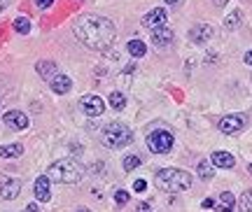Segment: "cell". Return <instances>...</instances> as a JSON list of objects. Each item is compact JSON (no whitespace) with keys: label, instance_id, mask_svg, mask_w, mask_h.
Returning <instances> with one entry per match:
<instances>
[{"label":"cell","instance_id":"1","mask_svg":"<svg viewBox=\"0 0 252 212\" xmlns=\"http://www.w3.org/2000/svg\"><path fill=\"white\" fill-rule=\"evenodd\" d=\"M72 33H75V37H77L84 47H89L94 52H105L110 44L115 42L117 28L105 17H98V14H82V17L75 21Z\"/></svg>","mask_w":252,"mask_h":212},{"label":"cell","instance_id":"2","mask_svg":"<svg viewBox=\"0 0 252 212\" xmlns=\"http://www.w3.org/2000/svg\"><path fill=\"white\" fill-rule=\"evenodd\" d=\"M154 184L166 194H178V191H187L191 186V175L180 168H161L154 177Z\"/></svg>","mask_w":252,"mask_h":212},{"label":"cell","instance_id":"3","mask_svg":"<svg viewBox=\"0 0 252 212\" xmlns=\"http://www.w3.org/2000/svg\"><path fill=\"white\" fill-rule=\"evenodd\" d=\"M47 177L52 182H61V184H75L84 177V166L75 159H61L52 163L47 170Z\"/></svg>","mask_w":252,"mask_h":212},{"label":"cell","instance_id":"4","mask_svg":"<svg viewBox=\"0 0 252 212\" xmlns=\"http://www.w3.org/2000/svg\"><path fill=\"white\" fill-rule=\"evenodd\" d=\"M131 140H133V133H131V128L126 124H122V121H112V124H108L103 128V133H100V142H103L105 147H110V150H119V147L128 145Z\"/></svg>","mask_w":252,"mask_h":212},{"label":"cell","instance_id":"5","mask_svg":"<svg viewBox=\"0 0 252 212\" xmlns=\"http://www.w3.org/2000/svg\"><path fill=\"white\" fill-rule=\"evenodd\" d=\"M147 147H150V151H154V154H168V151L173 150V133L168 131H152L150 135H147Z\"/></svg>","mask_w":252,"mask_h":212},{"label":"cell","instance_id":"6","mask_svg":"<svg viewBox=\"0 0 252 212\" xmlns=\"http://www.w3.org/2000/svg\"><path fill=\"white\" fill-rule=\"evenodd\" d=\"M21 194V180L7 173H0V196L5 201H14Z\"/></svg>","mask_w":252,"mask_h":212},{"label":"cell","instance_id":"7","mask_svg":"<svg viewBox=\"0 0 252 212\" xmlns=\"http://www.w3.org/2000/svg\"><path fill=\"white\" fill-rule=\"evenodd\" d=\"M245 124H248V117L245 115H226L217 121V128L224 133V135H234V133L243 131Z\"/></svg>","mask_w":252,"mask_h":212},{"label":"cell","instance_id":"8","mask_svg":"<svg viewBox=\"0 0 252 212\" xmlns=\"http://www.w3.org/2000/svg\"><path fill=\"white\" fill-rule=\"evenodd\" d=\"M80 105H82V110H84V115L87 117H100L103 115V110H105V103H103L98 96H94V93L82 98Z\"/></svg>","mask_w":252,"mask_h":212},{"label":"cell","instance_id":"9","mask_svg":"<svg viewBox=\"0 0 252 212\" xmlns=\"http://www.w3.org/2000/svg\"><path fill=\"white\" fill-rule=\"evenodd\" d=\"M166 21H168V12L163 7H154L152 12H147L143 17V26L145 28H159V26H166Z\"/></svg>","mask_w":252,"mask_h":212},{"label":"cell","instance_id":"10","mask_svg":"<svg viewBox=\"0 0 252 212\" xmlns=\"http://www.w3.org/2000/svg\"><path fill=\"white\" fill-rule=\"evenodd\" d=\"M2 121H5L9 128H14V131H24V128H28V117L24 115V112H19V110H9V112H5Z\"/></svg>","mask_w":252,"mask_h":212},{"label":"cell","instance_id":"11","mask_svg":"<svg viewBox=\"0 0 252 212\" xmlns=\"http://www.w3.org/2000/svg\"><path fill=\"white\" fill-rule=\"evenodd\" d=\"M210 37H213V26H208V24H198L189 30V40L194 44H206Z\"/></svg>","mask_w":252,"mask_h":212},{"label":"cell","instance_id":"12","mask_svg":"<svg viewBox=\"0 0 252 212\" xmlns=\"http://www.w3.org/2000/svg\"><path fill=\"white\" fill-rule=\"evenodd\" d=\"M49 182H52V180H49L47 175H42V177H37V180H35V186H33V189H35V198H37V201H42V203H47V201L52 198Z\"/></svg>","mask_w":252,"mask_h":212},{"label":"cell","instance_id":"13","mask_svg":"<svg viewBox=\"0 0 252 212\" xmlns=\"http://www.w3.org/2000/svg\"><path fill=\"white\" fill-rule=\"evenodd\" d=\"M152 42L159 44V47H166V44L173 42V30L168 26H159L152 30Z\"/></svg>","mask_w":252,"mask_h":212},{"label":"cell","instance_id":"14","mask_svg":"<svg viewBox=\"0 0 252 212\" xmlns=\"http://www.w3.org/2000/svg\"><path fill=\"white\" fill-rule=\"evenodd\" d=\"M35 70H37V75H40L42 80H47V82H52L56 75H59V68H56L54 61H42V63H37Z\"/></svg>","mask_w":252,"mask_h":212},{"label":"cell","instance_id":"15","mask_svg":"<svg viewBox=\"0 0 252 212\" xmlns=\"http://www.w3.org/2000/svg\"><path fill=\"white\" fill-rule=\"evenodd\" d=\"M210 163L217 166V168H234L236 159L229 154V151H215V154L210 156Z\"/></svg>","mask_w":252,"mask_h":212},{"label":"cell","instance_id":"16","mask_svg":"<svg viewBox=\"0 0 252 212\" xmlns=\"http://www.w3.org/2000/svg\"><path fill=\"white\" fill-rule=\"evenodd\" d=\"M70 89H72V80L68 77V75H56L54 80H52V91H54V93H59V96L68 93Z\"/></svg>","mask_w":252,"mask_h":212},{"label":"cell","instance_id":"17","mask_svg":"<svg viewBox=\"0 0 252 212\" xmlns=\"http://www.w3.org/2000/svg\"><path fill=\"white\" fill-rule=\"evenodd\" d=\"M234 205H236L234 194H229V191H222V194H220V201L215 203V210H217V212H231V210H234Z\"/></svg>","mask_w":252,"mask_h":212},{"label":"cell","instance_id":"18","mask_svg":"<svg viewBox=\"0 0 252 212\" xmlns=\"http://www.w3.org/2000/svg\"><path fill=\"white\" fill-rule=\"evenodd\" d=\"M126 49H128V54H131L133 59H143L145 54H147V47H145L143 40H131V42L126 44Z\"/></svg>","mask_w":252,"mask_h":212},{"label":"cell","instance_id":"19","mask_svg":"<svg viewBox=\"0 0 252 212\" xmlns=\"http://www.w3.org/2000/svg\"><path fill=\"white\" fill-rule=\"evenodd\" d=\"M24 154V147L21 145H5V147H0V156L2 159H17Z\"/></svg>","mask_w":252,"mask_h":212},{"label":"cell","instance_id":"20","mask_svg":"<svg viewBox=\"0 0 252 212\" xmlns=\"http://www.w3.org/2000/svg\"><path fill=\"white\" fill-rule=\"evenodd\" d=\"M108 100H110V105H112V110H124L126 107V98H124V93H119V91H112Z\"/></svg>","mask_w":252,"mask_h":212},{"label":"cell","instance_id":"21","mask_svg":"<svg viewBox=\"0 0 252 212\" xmlns=\"http://www.w3.org/2000/svg\"><path fill=\"white\" fill-rule=\"evenodd\" d=\"M198 177H201V180H210V177L215 175V173H213V166H210V161H198Z\"/></svg>","mask_w":252,"mask_h":212},{"label":"cell","instance_id":"22","mask_svg":"<svg viewBox=\"0 0 252 212\" xmlns=\"http://www.w3.org/2000/svg\"><path fill=\"white\" fill-rule=\"evenodd\" d=\"M238 24H241V12H238V9H236V12H231V14L224 19V28H226V30H234V28H238Z\"/></svg>","mask_w":252,"mask_h":212},{"label":"cell","instance_id":"23","mask_svg":"<svg viewBox=\"0 0 252 212\" xmlns=\"http://www.w3.org/2000/svg\"><path fill=\"white\" fill-rule=\"evenodd\" d=\"M14 30L21 33V35H26L28 30H31V21H28L26 17H17L14 19Z\"/></svg>","mask_w":252,"mask_h":212},{"label":"cell","instance_id":"24","mask_svg":"<svg viewBox=\"0 0 252 212\" xmlns=\"http://www.w3.org/2000/svg\"><path fill=\"white\" fill-rule=\"evenodd\" d=\"M238 208H241V212H252V189H250V191H245V194L241 196Z\"/></svg>","mask_w":252,"mask_h":212},{"label":"cell","instance_id":"25","mask_svg":"<svg viewBox=\"0 0 252 212\" xmlns=\"http://www.w3.org/2000/svg\"><path fill=\"white\" fill-rule=\"evenodd\" d=\"M138 166H140V156H138V154H131V156L124 159V170H128V173L133 168H138Z\"/></svg>","mask_w":252,"mask_h":212},{"label":"cell","instance_id":"26","mask_svg":"<svg viewBox=\"0 0 252 212\" xmlns=\"http://www.w3.org/2000/svg\"><path fill=\"white\" fill-rule=\"evenodd\" d=\"M128 198H131V196H128V191L119 189L117 194H115V203H117V205H126V203H128Z\"/></svg>","mask_w":252,"mask_h":212},{"label":"cell","instance_id":"27","mask_svg":"<svg viewBox=\"0 0 252 212\" xmlns=\"http://www.w3.org/2000/svg\"><path fill=\"white\" fill-rule=\"evenodd\" d=\"M135 212H152V205L150 203H138L135 205Z\"/></svg>","mask_w":252,"mask_h":212},{"label":"cell","instance_id":"28","mask_svg":"<svg viewBox=\"0 0 252 212\" xmlns=\"http://www.w3.org/2000/svg\"><path fill=\"white\" fill-rule=\"evenodd\" d=\"M133 189H135V191H145V189H147V182H145V180H135Z\"/></svg>","mask_w":252,"mask_h":212},{"label":"cell","instance_id":"29","mask_svg":"<svg viewBox=\"0 0 252 212\" xmlns=\"http://www.w3.org/2000/svg\"><path fill=\"white\" fill-rule=\"evenodd\" d=\"M52 2H54V0H35V5L40 9H47V7H52Z\"/></svg>","mask_w":252,"mask_h":212},{"label":"cell","instance_id":"30","mask_svg":"<svg viewBox=\"0 0 252 212\" xmlns=\"http://www.w3.org/2000/svg\"><path fill=\"white\" fill-rule=\"evenodd\" d=\"M201 205H203V208L208 210V208H215V201H213V198H206V201H203Z\"/></svg>","mask_w":252,"mask_h":212},{"label":"cell","instance_id":"31","mask_svg":"<svg viewBox=\"0 0 252 212\" xmlns=\"http://www.w3.org/2000/svg\"><path fill=\"white\" fill-rule=\"evenodd\" d=\"M26 212H40V210H37L35 203H31V205H26Z\"/></svg>","mask_w":252,"mask_h":212},{"label":"cell","instance_id":"32","mask_svg":"<svg viewBox=\"0 0 252 212\" xmlns=\"http://www.w3.org/2000/svg\"><path fill=\"white\" fill-rule=\"evenodd\" d=\"M245 63H248V65H252V49L245 54Z\"/></svg>","mask_w":252,"mask_h":212},{"label":"cell","instance_id":"33","mask_svg":"<svg viewBox=\"0 0 252 212\" xmlns=\"http://www.w3.org/2000/svg\"><path fill=\"white\" fill-rule=\"evenodd\" d=\"M7 5H9V0H0V12H2L5 7H7Z\"/></svg>","mask_w":252,"mask_h":212},{"label":"cell","instance_id":"34","mask_svg":"<svg viewBox=\"0 0 252 212\" xmlns=\"http://www.w3.org/2000/svg\"><path fill=\"white\" fill-rule=\"evenodd\" d=\"M163 2H168V5H180L182 0H163Z\"/></svg>","mask_w":252,"mask_h":212},{"label":"cell","instance_id":"35","mask_svg":"<svg viewBox=\"0 0 252 212\" xmlns=\"http://www.w3.org/2000/svg\"><path fill=\"white\" fill-rule=\"evenodd\" d=\"M77 212H91V210H87V208H80V210H77Z\"/></svg>","mask_w":252,"mask_h":212},{"label":"cell","instance_id":"36","mask_svg":"<svg viewBox=\"0 0 252 212\" xmlns=\"http://www.w3.org/2000/svg\"><path fill=\"white\" fill-rule=\"evenodd\" d=\"M215 2H217V5H222V2H226V0H215Z\"/></svg>","mask_w":252,"mask_h":212},{"label":"cell","instance_id":"37","mask_svg":"<svg viewBox=\"0 0 252 212\" xmlns=\"http://www.w3.org/2000/svg\"><path fill=\"white\" fill-rule=\"evenodd\" d=\"M248 173H252V163H250V166H248Z\"/></svg>","mask_w":252,"mask_h":212},{"label":"cell","instance_id":"38","mask_svg":"<svg viewBox=\"0 0 252 212\" xmlns=\"http://www.w3.org/2000/svg\"><path fill=\"white\" fill-rule=\"evenodd\" d=\"M0 105H2V100H0Z\"/></svg>","mask_w":252,"mask_h":212}]
</instances>
